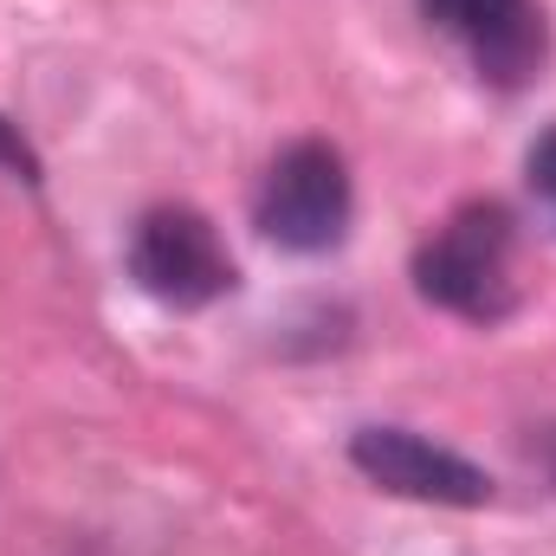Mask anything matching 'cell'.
<instances>
[{
    "label": "cell",
    "instance_id": "1",
    "mask_svg": "<svg viewBox=\"0 0 556 556\" xmlns=\"http://www.w3.org/2000/svg\"><path fill=\"white\" fill-rule=\"evenodd\" d=\"M518 227L498 201H472L459 207L427 247L415 253V285L427 304L453 311V317H472V324H492L518 304Z\"/></svg>",
    "mask_w": 556,
    "mask_h": 556
},
{
    "label": "cell",
    "instance_id": "2",
    "mask_svg": "<svg viewBox=\"0 0 556 556\" xmlns=\"http://www.w3.org/2000/svg\"><path fill=\"white\" fill-rule=\"evenodd\" d=\"M350 168L330 142H291L260 181V233L285 253H330L350 233Z\"/></svg>",
    "mask_w": 556,
    "mask_h": 556
},
{
    "label": "cell",
    "instance_id": "3",
    "mask_svg": "<svg viewBox=\"0 0 556 556\" xmlns=\"http://www.w3.org/2000/svg\"><path fill=\"white\" fill-rule=\"evenodd\" d=\"M130 278L155 304L201 311V304L233 291V260H227V247H220L207 214L155 207V214H142L137 233H130Z\"/></svg>",
    "mask_w": 556,
    "mask_h": 556
},
{
    "label": "cell",
    "instance_id": "4",
    "mask_svg": "<svg viewBox=\"0 0 556 556\" xmlns=\"http://www.w3.org/2000/svg\"><path fill=\"white\" fill-rule=\"evenodd\" d=\"M420 13L466 46L485 85H531L544 52H551V20L538 0H420Z\"/></svg>",
    "mask_w": 556,
    "mask_h": 556
},
{
    "label": "cell",
    "instance_id": "5",
    "mask_svg": "<svg viewBox=\"0 0 556 556\" xmlns=\"http://www.w3.org/2000/svg\"><path fill=\"white\" fill-rule=\"evenodd\" d=\"M350 459L369 485L395 492V498H420V505H485L492 479L485 466H472L453 446H433L408 427H363L350 440Z\"/></svg>",
    "mask_w": 556,
    "mask_h": 556
},
{
    "label": "cell",
    "instance_id": "6",
    "mask_svg": "<svg viewBox=\"0 0 556 556\" xmlns=\"http://www.w3.org/2000/svg\"><path fill=\"white\" fill-rule=\"evenodd\" d=\"M0 168H7V175H20V181H39V155L26 149V137H20L7 117H0Z\"/></svg>",
    "mask_w": 556,
    "mask_h": 556
},
{
    "label": "cell",
    "instance_id": "7",
    "mask_svg": "<svg viewBox=\"0 0 556 556\" xmlns=\"http://www.w3.org/2000/svg\"><path fill=\"white\" fill-rule=\"evenodd\" d=\"M531 188L544 194V207L556 214V130H544L538 149H531Z\"/></svg>",
    "mask_w": 556,
    "mask_h": 556
}]
</instances>
